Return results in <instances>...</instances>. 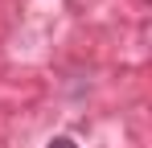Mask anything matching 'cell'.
<instances>
[{"label": "cell", "instance_id": "1", "mask_svg": "<svg viewBox=\"0 0 152 148\" xmlns=\"http://www.w3.org/2000/svg\"><path fill=\"white\" fill-rule=\"evenodd\" d=\"M45 148H78V144H74V140H70V136H53V140H50V144H45Z\"/></svg>", "mask_w": 152, "mask_h": 148}]
</instances>
